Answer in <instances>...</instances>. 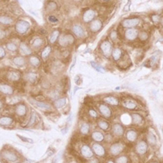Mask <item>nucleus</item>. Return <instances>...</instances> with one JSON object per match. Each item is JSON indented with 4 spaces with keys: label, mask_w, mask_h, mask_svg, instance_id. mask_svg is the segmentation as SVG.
<instances>
[{
    "label": "nucleus",
    "mask_w": 163,
    "mask_h": 163,
    "mask_svg": "<svg viewBox=\"0 0 163 163\" xmlns=\"http://www.w3.org/2000/svg\"><path fill=\"white\" fill-rule=\"evenodd\" d=\"M59 45L62 48H67L69 46H71L75 43V38L70 34H65L60 35L58 38Z\"/></svg>",
    "instance_id": "obj_1"
},
{
    "label": "nucleus",
    "mask_w": 163,
    "mask_h": 163,
    "mask_svg": "<svg viewBox=\"0 0 163 163\" xmlns=\"http://www.w3.org/2000/svg\"><path fill=\"white\" fill-rule=\"evenodd\" d=\"M29 27H30L29 22L24 20H20L15 24V30L19 34H24L29 29Z\"/></svg>",
    "instance_id": "obj_2"
},
{
    "label": "nucleus",
    "mask_w": 163,
    "mask_h": 163,
    "mask_svg": "<svg viewBox=\"0 0 163 163\" xmlns=\"http://www.w3.org/2000/svg\"><path fill=\"white\" fill-rule=\"evenodd\" d=\"M99 50L105 57H109L111 56L112 50H113L111 43L108 39L104 40L99 45Z\"/></svg>",
    "instance_id": "obj_3"
},
{
    "label": "nucleus",
    "mask_w": 163,
    "mask_h": 163,
    "mask_svg": "<svg viewBox=\"0 0 163 163\" xmlns=\"http://www.w3.org/2000/svg\"><path fill=\"white\" fill-rule=\"evenodd\" d=\"M1 156L3 157V159L7 161V162H15L18 160V157L16 155L14 152L11 151V150H4L2 153Z\"/></svg>",
    "instance_id": "obj_4"
},
{
    "label": "nucleus",
    "mask_w": 163,
    "mask_h": 163,
    "mask_svg": "<svg viewBox=\"0 0 163 163\" xmlns=\"http://www.w3.org/2000/svg\"><path fill=\"white\" fill-rule=\"evenodd\" d=\"M27 112H28L27 106L24 103L18 104L15 107V113L18 118H24V117L27 115Z\"/></svg>",
    "instance_id": "obj_5"
},
{
    "label": "nucleus",
    "mask_w": 163,
    "mask_h": 163,
    "mask_svg": "<svg viewBox=\"0 0 163 163\" xmlns=\"http://www.w3.org/2000/svg\"><path fill=\"white\" fill-rule=\"evenodd\" d=\"M98 109L100 114L105 118H110L113 116V112H112L111 108L108 107L106 104H100L98 106Z\"/></svg>",
    "instance_id": "obj_6"
},
{
    "label": "nucleus",
    "mask_w": 163,
    "mask_h": 163,
    "mask_svg": "<svg viewBox=\"0 0 163 163\" xmlns=\"http://www.w3.org/2000/svg\"><path fill=\"white\" fill-rule=\"evenodd\" d=\"M124 149L123 143L121 142H116L112 144L109 148V153L113 156H118L120 154Z\"/></svg>",
    "instance_id": "obj_7"
},
{
    "label": "nucleus",
    "mask_w": 163,
    "mask_h": 163,
    "mask_svg": "<svg viewBox=\"0 0 163 163\" xmlns=\"http://www.w3.org/2000/svg\"><path fill=\"white\" fill-rule=\"evenodd\" d=\"M18 49H19V52L21 56H29L32 55V48L24 42L20 43Z\"/></svg>",
    "instance_id": "obj_8"
},
{
    "label": "nucleus",
    "mask_w": 163,
    "mask_h": 163,
    "mask_svg": "<svg viewBox=\"0 0 163 163\" xmlns=\"http://www.w3.org/2000/svg\"><path fill=\"white\" fill-rule=\"evenodd\" d=\"M135 151L139 155L145 154L148 151V143L145 140H139L135 145Z\"/></svg>",
    "instance_id": "obj_9"
},
{
    "label": "nucleus",
    "mask_w": 163,
    "mask_h": 163,
    "mask_svg": "<svg viewBox=\"0 0 163 163\" xmlns=\"http://www.w3.org/2000/svg\"><path fill=\"white\" fill-rule=\"evenodd\" d=\"M139 22H140V20L139 18L135 17V18H131V19H125L122 21L121 24L124 28H132V27L136 26L137 24H139Z\"/></svg>",
    "instance_id": "obj_10"
},
{
    "label": "nucleus",
    "mask_w": 163,
    "mask_h": 163,
    "mask_svg": "<svg viewBox=\"0 0 163 163\" xmlns=\"http://www.w3.org/2000/svg\"><path fill=\"white\" fill-rule=\"evenodd\" d=\"M124 132H125V129L122 124L114 123L112 126V133L114 136L122 137L124 135Z\"/></svg>",
    "instance_id": "obj_11"
},
{
    "label": "nucleus",
    "mask_w": 163,
    "mask_h": 163,
    "mask_svg": "<svg viewBox=\"0 0 163 163\" xmlns=\"http://www.w3.org/2000/svg\"><path fill=\"white\" fill-rule=\"evenodd\" d=\"M122 104L125 108H127L128 110H135V109H137V108H138L137 102L135 101V99H130V98L124 99Z\"/></svg>",
    "instance_id": "obj_12"
},
{
    "label": "nucleus",
    "mask_w": 163,
    "mask_h": 163,
    "mask_svg": "<svg viewBox=\"0 0 163 163\" xmlns=\"http://www.w3.org/2000/svg\"><path fill=\"white\" fill-rule=\"evenodd\" d=\"M72 32L78 38H83L85 37V30L83 27L80 24H73L72 27Z\"/></svg>",
    "instance_id": "obj_13"
},
{
    "label": "nucleus",
    "mask_w": 163,
    "mask_h": 163,
    "mask_svg": "<svg viewBox=\"0 0 163 163\" xmlns=\"http://www.w3.org/2000/svg\"><path fill=\"white\" fill-rule=\"evenodd\" d=\"M138 34H139V32L136 29L131 28L126 30L124 36H125L126 39L128 40V41H134L138 37Z\"/></svg>",
    "instance_id": "obj_14"
},
{
    "label": "nucleus",
    "mask_w": 163,
    "mask_h": 163,
    "mask_svg": "<svg viewBox=\"0 0 163 163\" xmlns=\"http://www.w3.org/2000/svg\"><path fill=\"white\" fill-rule=\"evenodd\" d=\"M6 78L10 82H17L20 79V73L16 70H9L6 73Z\"/></svg>",
    "instance_id": "obj_15"
},
{
    "label": "nucleus",
    "mask_w": 163,
    "mask_h": 163,
    "mask_svg": "<svg viewBox=\"0 0 163 163\" xmlns=\"http://www.w3.org/2000/svg\"><path fill=\"white\" fill-rule=\"evenodd\" d=\"M0 92L4 95L11 96L14 93V89L8 83H0Z\"/></svg>",
    "instance_id": "obj_16"
},
{
    "label": "nucleus",
    "mask_w": 163,
    "mask_h": 163,
    "mask_svg": "<svg viewBox=\"0 0 163 163\" xmlns=\"http://www.w3.org/2000/svg\"><path fill=\"white\" fill-rule=\"evenodd\" d=\"M102 21L99 19H96V20H92V23L90 24L89 26V29L90 31L92 33H97L98 31L100 30V29L102 28Z\"/></svg>",
    "instance_id": "obj_17"
},
{
    "label": "nucleus",
    "mask_w": 163,
    "mask_h": 163,
    "mask_svg": "<svg viewBox=\"0 0 163 163\" xmlns=\"http://www.w3.org/2000/svg\"><path fill=\"white\" fill-rule=\"evenodd\" d=\"M92 150L95 153V154L99 157H104L105 155V149L104 148L103 145H101L100 143H96L92 145Z\"/></svg>",
    "instance_id": "obj_18"
},
{
    "label": "nucleus",
    "mask_w": 163,
    "mask_h": 163,
    "mask_svg": "<svg viewBox=\"0 0 163 163\" xmlns=\"http://www.w3.org/2000/svg\"><path fill=\"white\" fill-rule=\"evenodd\" d=\"M96 16V12L94 10H92V9H89V10H87L86 12L83 13V20L85 23H89L92 20H94Z\"/></svg>",
    "instance_id": "obj_19"
},
{
    "label": "nucleus",
    "mask_w": 163,
    "mask_h": 163,
    "mask_svg": "<svg viewBox=\"0 0 163 163\" xmlns=\"http://www.w3.org/2000/svg\"><path fill=\"white\" fill-rule=\"evenodd\" d=\"M80 152H81V154L86 158H91L93 156V152H92V148L87 144H84L81 147Z\"/></svg>",
    "instance_id": "obj_20"
},
{
    "label": "nucleus",
    "mask_w": 163,
    "mask_h": 163,
    "mask_svg": "<svg viewBox=\"0 0 163 163\" xmlns=\"http://www.w3.org/2000/svg\"><path fill=\"white\" fill-rule=\"evenodd\" d=\"M24 79L30 83H35L38 79V73L36 72L29 71L24 73Z\"/></svg>",
    "instance_id": "obj_21"
},
{
    "label": "nucleus",
    "mask_w": 163,
    "mask_h": 163,
    "mask_svg": "<svg viewBox=\"0 0 163 163\" xmlns=\"http://www.w3.org/2000/svg\"><path fill=\"white\" fill-rule=\"evenodd\" d=\"M126 138L130 142H135L138 138V132L134 129H130L126 133Z\"/></svg>",
    "instance_id": "obj_22"
},
{
    "label": "nucleus",
    "mask_w": 163,
    "mask_h": 163,
    "mask_svg": "<svg viewBox=\"0 0 163 163\" xmlns=\"http://www.w3.org/2000/svg\"><path fill=\"white\" fill-rule=\"evenodd\" d=\"M14 122V120L10 116H2L0 117V126L9 127Z\"/></svg>",
    "instance_id": "obj_23"
},
{
    "label": "nucleus",
    "mask_w": 163,
    "mask_h": 163,
    "mask_svg": "<svg viewBox=\"0 0 163 163\" xmlns=\"http://www.w3.org/2000/svg\"><path fill=\"white\" fill-rule=\"evenodd\" d=\"M103 101L105 104H110V105H113V106H117L119 104V99H118L117 97L113 96H105L104 98Z\"/></svg>",
    "instance_id": "obj_24"
},
{
    "label": "nucleus",
    "mask_w": 163,
    "mask_h": 163,
    "mask_svg": "<svg viewBox=\"0 0 163 163\" xmlns=\"http://www.w3.org/2000/svg\"><path fill=\"white\" fill-rule=\"evenodd\" d=\"M131 121H132V123L133 125H135V126H140L142 125L143 122V118L142 116L139 114V113H132L131 114Z\"/></svg>",
    "instance_id": "obj_25"
},
{
    "label": "nucleus",
    "mask_w": 163,
    "mask_h": 163,
    "mask_svg": "<svg viewBox=\"0 0 163 163\" xmlns=\"http://www.w3.org/2000/svg\"><path fill=\"white\" fill-rule=\"evenodd\" d=\"M44 44V40L42 38H35L31 42V48L33 49H39L41 48Z\"/></svg>",
    "instance_id": "obj_26"
},
{
    "label": "nucleus",
    "mask_w": 163,
    "mask_h": 163,
    "mask_svg": "<svg viewBox=\"0 0 163 163\" xmlns=\"http://www.w3.org/2000/svg\"><path fill=\"white\" fill-rule=\"evenodd\" d=\"M111 56L113 57V59L115 61H118L122 57V49L119 48H113L112 50Z\"/></svg>",
    "instance_id": "obj_27"
},
{
    "label": "nucleus",
    "mask_w": 163,
    "mask_h": 163,
    "mask_svg": "<svg viewBox=\"0 0 163 163\" xmlns=\"http://www.w3.org/2000/svg\"><path fill=\"white\" fill-rule=\"evenodd\" d=\"M60 30H58V29L53 30V31L50 34L49 37H48V41H49V43L52 44L55 43L56 41L58 40L59 37H60Z\"/></svg>",
    "instance_id": "obj_28"
},
{
    "label": "nucleus",
    "mask_w": 163,
    "mask_h": 163,
    "mask_svg": "<svg viewBox=\"0 0 163 163\" xmlns=\"http://www.w3.org/2000/svg\"><path fill=\"white\" fill-rule=\"evenodd\" d=\"M67 103V98L66 97H61L59 99H56L53 102V105L56 108H63Z\"/></svg>",
    "instance_id": "obj_29"
},
{
    "label": "nucleus",
    "mask_w": 163,
    "mask_h": 163,
    "mask_svg": "<svg viewBox=\"0 0 163 163\" xmlns=\"http://www.w3.org/2000/svg\"><path fill=\"white\" fill-rule=\"evenodd\" d=\"M92 138L96 142H103L104 140V135L100 131H95L92 132Z\"/></svg>",
    "instance_id": "obj_30"
},
{
    "label": "nucleus",
    "mask_w": 163,
    "mask_h": 163,
    "mask_svg": "<svg viewBox=\"0 0 163 163\" xmlns=\"http://www.w3.org/2000/svg\"><path fill=\"white\" fill-rule=\"evenodd\" d=\"M29 64L33 67H38L41 64V60L38 56H37L36 55H32L29 58Z\"/></svg>",
    "instance_id": "obj_31"
},
{
    "label": "nucleus",
    "mask_w": 163,
    "mask_h": 163,
    "mask_svg": "<svg viewBox=\"0 0 163 163\" xmlns=\"http://www.w3.org/2000/svg\"><path fill=\"white\" fill-rule=\"evenodd\" d=\"M90 129H91V126L88 122H84L83 123H81L79 127V131L82 135H87L90 132Z\"/></svg>",
    "instance_id": "obj_32"
},
{
    "label": "nucleus",
    "mask_w": 163,
    "mask_h": 163,
    "mask_svg": "<svg viewBox=\"0 0 163 163\" xmlns=\"http://www.w3.org/2000/svg\"><path fill=\"white\" fill-rule=\"evenodd\" d=\"M12 61H13V63L16 64V66H18V67L24 66V64H26V61H25L24 57V56H15V57L13 58Z\"/></svg>",
    "instance_id": "obj_33"
},
{
    "label": "nucleus",
    "mask_w": 163,
    "mask_h": 163,
    "mask_svg": "<svg viewBox=\"0 0 163 163\" xmlns=\"http://www.w3.org/2000/svg\"><path fill=\"white\" fill-rule=\"evenodd\" d=\"M51 52H52V46H50V45L46 46V47L43 49L42 52H41V57H42V59L44 60H47L48 57L50 56Z\"/></svg>",
    "instance_id": "obj_34"
},
{
    "label": "nucleus",
    "mask_w": 163,
    "mask_h": 163,
    "mask_svg": "<svg viewBox=\"0 0 163 163\" xmlns=\"http://www.w3.org/2000/svg\"><path fill=\"white\" fill-rule=\"evenodd\" d=\"M97 126H98V127H99L101 130H103V131H107V130L109 129V127H110V125H109V123L107 121L104 119H102V118L98 119V121H97Z\"/></svg>",
    "instance_id": "obj_35"
},
{
    "label": "nucleus",
    "mask_w": 163,
    "mask_h": 163,
    "mask_svg": "<svg viewBox=\"0 0 163 163\" xmlns=\"http://www.w3.org/2000/svg\"><path fill=\"white\" fill-rule=\"evenodd\" d=\"M37 107H38L41 109H43V110H51L52 109V106L51 104L48 103H46L44 101H35L34 102Z\"/></svg>",
    "instance_id": "obj_36"
},
{
    "label": "nucleus",
    "mask_w": 163,
    "mask_h": 163,
    "mask_svg": "<svg viewBox=\"0 0 163 163\" xmlns=\"http://www.w3.org/2000/svg\"><path fill=\"white\" fill-rule=\"evenodd\" d=\"M14 22V20L12 17L8 16H0V24L3 25H9L12 24Z\"/></svg>",
    "instance_id": "obj_37"
},
{
    "label": "nucleus",
    "mask_w": 163,
    "mask_h": 163,
    "mask_svg": "<svg viewBox=\"0 0 163 163\" xmlns=\"http://www.w3.org/2000/svg\"><path fill=\"white\" fill-rule=\"evenodd\" d=\"M37 121H38V116L36 114V113L33 111L31 115H30V118H29V120L28 123H27V127H32V126H34L36 123H37Z\"/></svg>",
    "instance_id": "obj_38"
},
{
    "label": "nucleus",
    "mask_w": 163,
    "mask_h": 163,
    "mask_svg": "<svg viewBox=\"0 0 163 163\" xmlns=\"http://www.w3.org/2000/svg\"><path fill=\"white\" fill-rule=\"evenodd\" d=\"M6 48L8 49L9 52H15L17 51L18 47H17V45L15 43H13V42H8V43H6Z\"/></svg>",
    "instance_id": "obj_39"
},
{
    "label": "nucleus",
    "mask_w": 163,
    "mask_h": 163,
    "mask_svg": "<svg viewBox=\"0 0 163 163\" xmlns=\"http://www.w3.org/2000/svg\"><path fill=\"white\" fill-rule=\"evenodd\" d=\"M91 64H92V67L94 68V69H95L97 72H99V73H104L105 72V70L104 69V68L102 67L101 65H99V64L96 63V62L92 61V62H91Z\"/></svg>",
    "instance_id": "obj_40"
},
{
    "label": "nucleus",
    "mask_w": 163,
    "mask_h": 163,
    "mask_svg": "<svg viewBox=\"0 0 163 163\" xmlns=\"http://www.w3.org/2000/svg\"><path fill=\"white\" fill-rule=\"evenodd\" d=\"M138 37H139V38L140 41H142V42H145V41H147V39L148 38V34L146 31H141V32H139L138 34Z\"/></svg>",
    "instance_id": "obj_41"
},
{
    "label": "nucleus",
    "mask_w": 163,
    "mask_h": 163,
    "mask_svg": "<svg viewBox=\"0 0 163 163\" xmlns=\"http://www.w3.org/2000/svg\"><path fill=\"white\" fill-rule=\"evenodd\" d=\"M147 139H148V142L152 144V145H153V144H156V142H157V140H156V137L155 135H153V133H148L147 135Z\"/></svg>",
    "instance_id": "obj_42"
},
{
    "label": "nucleus",
    "mask_w": 163,
    "mask_h": 163,
    "mask_svg": "<svg viewBox=\"0 0 163 163\" xmlns=\"http://www.w3.org/2000/svg\"><path fill=\"white\" fill-rule=\"evenodd\" d=\"M158 60H159V56L158 55H153V56H152L151 58H150V60L148 61V63L150 64V66H153L156 63H157L158 62Z\"/></svg>",
    "instance_id": "obj_43"
},
{
    "label": "nucleus",
    "mask_w": 163,
    "mask_h": 163,
    "mask_svg": "<svg viewBox=\"0 0 163 163\" xmlns=\"http://www.w3.org/2000/svg\"><path fill=\"white\" fill-rule=\"evenodd\" d=\"M128 162V157L127 156H121L119 157H118L116 159L115 163H127Z\"/></svg>",
    "instance_id": "obj_44"
},
{
    "label": "nucleus",
    "mask_w": 163,
    "mask_h": 163,
    "mask_svg": "<svg viewBox=\"0 0 163 163\" xmlns=\"http://www.w3.org/2000/svg\"><path fill=\"white\" fill-rule=\"evenodd\" d=\"M57 8V6H56V3H54V2H51V3H49L47 5V10L48 11H55Z\"/></svg>",
    "instance_id": "obj_45"
},
{
    "label": "nucleus",
    "mask_w": 163,
    "mask_h": 163,
    "mask_svg": "<svg viewBox=\"0 0 163 163\" xmlns=\"http://www.w3.org/2000/svg\"><path fill=\"white\" fill-rule=\"evenodd\" d=\"M88 115L90 116L91 118H98V113H97V112L94 108H90L88 110Z\"/></svg>",
    "instance_id": "obj_46"
},
{
    "label": "nucleus",
    "mask_w": 163,
    "mask_h": 163,
    "mask_svg": "<svg viewBox=\"0 0 163 163\" xmlns=\"http://www.w3.org/2000/svg\"><path fill=\"white\" fill-rule=\"evenodd\" d=\"M48 20L52 24H56L58 22V19L55 16H48Z\"/></svg>",
    "instance_id": "obj_47"
},
{
    "label": "nucleus",
    "mask_w": 163,
    "mask_h": 163,
    "mask_svg": "<svg viewBox=\"0 0 163 163\" xmlns=\"http://www.w3.org/2000/svg\"><path fill=\"white\" fill-rule=\"evenodd\" d=\"M109 37H110V38H111L113 41H116L117 38H118V33L116 30H113L111 33H110V34H109Z\"/></svg>",
    "instance_id": "obj_48"
},
{
    "label": "nucleus",
    "mask_w": 163,
    "mask_h": 163,
    "mask_svg": "<svg viewBox=\"0 0 163 163\" xmlns=\"http://www.w3.org/2000/svg\"><path fill=\"white\" fill-rule=\"evenodd\" d=\"M18 137H19L22 141H24V142H28V143H34V141H33L32 139L26 138V137H24V136H21V135H18Z\"/></svg>",
    "instance_id": "obj_49"
},
{
    "label": "nucleus",
    "mask_w": 163,
    "mask_h": 163,
    "mask_svg": "<svg viewBox=\"0 0 163 163\" xmlns=\"http://www.w3.org/2000/svg\"><path fill=\"white\" fill-rule=\"evenodd\" d=\"M6 56V51L2 46H0V59H3Z\"/></svg>",
    "instance_id": "obj_50"
},
{
    "label": "nucleus",
    "mask_w": 163,
    "mask_h": 163,
    "mask_svg": "<svg viewBox=\"0 0 163 163\" xmlns=\"http://www.w3.org/2000/svg\"><path fill=\"white\" fill-rule=\"evenodd\" d=\"M160 16L158 15H153V16H152V20L153 22H155V23H159L160 21Z\"/></svg>",
    "instance_id": "obj_51"
},
{
    "label": "nucleus",
    "mask_w": 163,
    "mask_h": 163,
    "mask_svg": "<svg viewBox=\"0 0 163 163\" xmlns=\"http://www.w3.org/2000/svg\"><path fill=\"white\" fill-rule=\"evenodd\" d=\"M74 81H75L77 85H80V84H82V83H83V79H82V78L80 76H77L75 78H74Z\"/></svg>",
    "instance_id": "obj_52"
},
{
    "label": "nucleus",
    "mask_w": 163,
    "mask_h": 163,
    "mask_svg": "<svg viewBox=\"0 0 163 163\" xmlns=\"http://www.w3.org/2000/svg\"><path fill=\"white\" fill-rule=\"evenodd\" d=\"M5 37H6V34H5V32H4L3 29H0V40L3 39Z\"/></svg>",
    "instance_id": "obj_53"
},
{
    "label": "nucleus",
    "mask_w": 163,
    "mask_h": 163,
    "mask_svg": "<svg viewBox=\"0 0 163 163\" xmlns=\"http://www.w3.org/2000/svg\"><path fill=\"white\" fill-rule=\"evenodd\" d=\"M72 120H73V113H69V117H68V119H67V125L69 123H71Z\"/></svg>",
    "instance_id": "obj_54"
},
{
    "label": "nucleus",
    "mask_w": 163,
    "mask_h": 163,
    "mask_svg": "<svg viewBox=\"0 0 163 163\" xmlns=\"http://www.w3.org/2000/svg\"><path fill=\"white\" fill-rule=\"evenodd\" d=\"M79 89H80V87H76L74 88V91H73V93L75 94L76 92H77V91H78V90H79Z\"/></svg>",
    "instance_id": "obj_55"
},
{
    "label": "nucleus",
    "mask_w": 163,
    "mask_h": 163,
    "mask_svg": "<svg viewBox=\"0 0 163 163\" xmlns=\"http://www.w3.org/2000/svg\"><path fill=\"white\" fill-rule=\"evenodd\" d=\"M3 103L0 100V110L2 109V108H3Z\"/></svg>",
    "instance_id": "obj_56"
},
{
    "label": "nucleus",
    "mask_w": 163,
    "mask_h": 163,
    "mask_svg": "<svg viewBox=\"0 0 163 163\" xmlns=\"http://www.w3.org/2000/svg\"><path fill=\"white\" fill-rule=\"evenodd\" d=\"M107 163H115V162H113V161H111V160H110V161H108Z\"/></svg>",
    "instance_id": "obj_57"
},
{
    "label": "nucleus",
    "mask_w": 163,
    "mask_h": 163,
    "mask_svg": "<svg viewBox=\"0 0 163 163\" xmlns=\"http://www.w3.org/2000/svg\"><path fill=\"white\" fill-rule=\"evenodd\" d=\"M75 2H79V1H81V0H74Z\"/></svg>",
    "instance_id": "obj_58"
},
{
    "label": "nucleus",
    "mask_w": 163,
    "mask_h": 163,
    "mask_svg": "<svg viewBox=\"0 0 163 163\" xmlns=\"http://www.w3.org/2000/svg\"><path fill=\"white\" fill-rule=\"evenodd\" d=\"M105 1H108V0H105Z\"/></svg>",
    "instance_id": "obj_59"
},
{
    "label": "nucleus",
    "mask_w": 163,
    "mask_h": 163,
    "mask_svg": "<svg viewBox=\"0 0 163 163\" xmlns=\"http://www.w3.org/2000/svg\"><path fill=\"white\" fill-rule=\"evenodd\" d=\"M153 163H157V162H153Z\"/></svg>",
    "instance_id": "obj_60"
}]
</instances>
